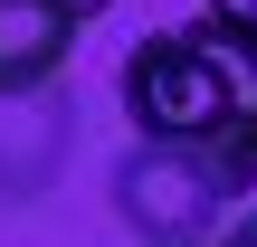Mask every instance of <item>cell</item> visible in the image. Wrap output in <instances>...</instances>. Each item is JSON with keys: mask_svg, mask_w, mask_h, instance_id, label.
Returning a JSON list of instances; mask_svg holds the SVG:
<instances>
[{"mask_svg": "<svg viewBox=\"0 0 257 247\" xmlns=\"http://www.w3.org/2000/svg\"><path fill=\"white\" fill-rule=\"evenodd\" d=\"M238 181L210 162V152H181V143H124L114 162V219L143 247H210V228L229 219Z\"/></svg>", "mask_w": 257, "mask_h": 247, "instance_id": "2", "label": "cell"}, {"mask_svg": "<svg viewBox=\"0 0 257 247\" xmlns=\"http://www.w3.org/2000/svg\"><path fill=\"white\" fill-rule=\"evenodd\" d=\"M124 114H134V143L210 152L238 181V200L257 190V57L238 38H219L210 19L153 29L124 57Z\"/></svg>", "mask_w": 257, "mask_h": 247, "instance_id": "1", "label": "cell"}, {"mask_svg": "<svg viewBox=\"0 0 257 247\" xmlns=\"http://www.w3.org/2000/svg\"><path fill=\"white\" fill-rule=\"evenodd\" d=\"M219 247H257V209H248V219H229V238H219Z\"/></svg>", "mask_w": 257, "mask_h": 247, "instance_id": "6", "label": "cell"}, {"mask_svg": "<svg viewBox=\"0 0 257 247\" xmlns=\"http://www.w3.org/2000/svg\"><path fill=\"white\" fill-rule=\"evenodd\" d=\"M105 10H114V0H67V19H76V29H95Z\"/></svg>", "mask_w": 257, "mask_h": 247, "instance_id": "5", "label": "cell"}, {"mask_svg": "<svg viewBox=\"0 0 257 247\" xmlns=\"http://www.w3.org/2000/svg\"><path fill=\"white\" fill-rule=\"evenodd\" d=\"M76 38L86 29L67 19V0H0V105L10 95H57Z\"/></svg>", "mask_w": 257, "mask_h": 247, "instance_id": "4", "label": "cell"}, {"mask_svg": "<svg viewBox=\"0 0 257 247\" xmlns=\"http://www.w3.org/2000/svg\"><path fill=\"white\" fill-rule=\"evenodd\" d=\"M76 152V105L57 95H10L0 105V200H38Z\"/></svg>", "mask_w": 257, "mask_h": 247, "instance_id": "3", "label": "cell"}]
</instances>
